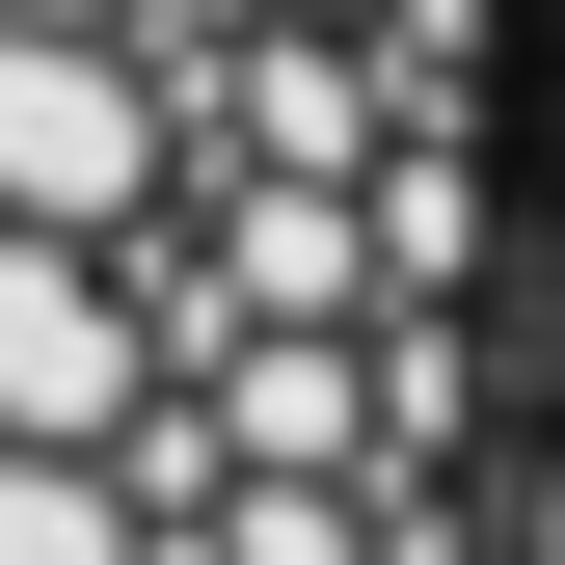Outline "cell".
<instances>
[{
    "mask_svg": "<svg viewBox=\"0 0 565 565\" xmlns=\"http://www.w3.org/2000/svg\"><path fill=\"white\" fill-rule=\"evenodd\" d=\"M512 565H565V0H539V269H512Z\"/></svg>",
    "mask_w": 565,
    "mask_h": 565,
    "instance_id": "cell-1",
    "label": "cell"
}]
</instances>
